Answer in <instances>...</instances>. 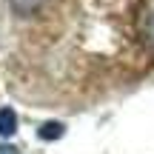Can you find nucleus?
<instances>
[{"mask_svg": "<svg viewBox=\"0 0 154 154\" xmlns=\"http://www.w3.org/2000/svg\"><path fill=\"white\" fill-rule=\"evenodd\" d=\"M0 154H20V151H17L14 146H6V143H3V146H0Z\"/></svg>", "mask_w": 154, "mask_h": 154, "instance_id": "20e7f679", "label": "nucleus"}, {"mask_svg": "<svg viewBox=\"0 0 154 154\" xmlns=\"http://www.w3.org/2000/svg\"><path fill=\"white\" fill-rule=\"evenodd\" d=\"M17 131V114L14 109H0V134L3 137H11Z\"/></svg>", "mask_w": 154, "mask_h": 154, "instance_id": "f257e3e1", "label": "nucleus"}, {"mask_svg": "<svg viewBox=\"0 0 154 154\" xmlns=\"http://www.w3.org/2000/svg\"><path fill=\"white\" fill-rule=\"evenodd\" d=\"M63 131H66L63 123H43L37 134H40L43 140H57V137H63Z\"/></svg>", "mask_w": 154, "mask_h": 154, "instance_id": "7ed1b4c3", "label": "nucleus"}, {"mask_svg": "<svg viewBox=\"0 0 154 154\" xmlns=\"http://www.w3.org/2000/svg\"><path fill=\"white\" fill-rule=\"evenodd\" d=\"M9 3H11V9H14L17 14H32V11H37L46 0H9Z\"/></svg>", "mask_w": 154, "mask_h": 154, "instance_id": "f03ea898", "label": "nucleus"}]
</instances>
